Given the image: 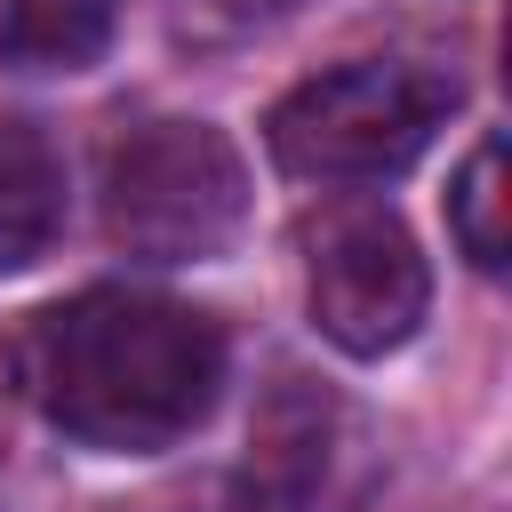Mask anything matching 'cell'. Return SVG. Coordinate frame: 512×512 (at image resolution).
<instances>
[{
	"mask_svg": "<svg viewBox=\"0 0 512 512\" xmlns=\"http://www.w3.org/2000/svg\"><path fill=\"white\" fill-rule=\"evenodd\" d=\"M504 208H512V192H504V136H480L472 160L456 168V192H448L456 248H464L480 272L504 264Z\"/></svg>",
	"mask_w": 512,
	"mask_h": 512,
	"instance_id": "obj_8",
	"label": "cell"
},
{
	"mask_svg": "<svg viewBox=\"0 0 512 512\" xmlns=\"http://www.w3.org/2000/svg\"><path fill=\"white\" fill-rule=\"evenodd\" d=\"M16 376L56 432L112 456H152L216 408L224 328L168 296L88 288L32 312V328L16 336Z\"/></svg>",
	"mask_w": 512,
	"mask_h": 512,
	"instance_id": "obj_1",
	"label": "cell"
},
{
	"mask_svg": "<svg viewBox=\"0 0 512 512\" xmlns=\"http://www.w3.org/2000/svg\"><path fill=\"white\" fill-rule=\"evenodd\" d=\"M296 0H176V24L200 32V40H232V32H256L272 16H288Z\"/></svg>",
	"mask_w": 512,
	"mask_h": 512,
	"instance_id": "obj_9",
	"label": "cell"
},
{
	"mask_svg": "<svg viewBox=\"0 0 512 512\" xmlns=\"http://www.w3.org/2000/svg\"><path fill=\"white\" fill-rule=\"evenodd\" d=\"M432 272L392 208H336L312 232V320L336 352L384 360L424 328Z\"/></svg>",
	"mask_w": 512,
	"mask_h": 512,
	"instance_id": "obj_4",
	"label": "cell"
},
{
	"mask_svg": "<svg viewBox=\"0 0 512 512\" xmlns=\"http://www.w3.org/2000/svg\"><path fill=\"white\" fill-rule=\"evenodd\" d=\"M328 432H336V408H328L312 384L288 376V384L264 400L256 432H248V480H256L264 496L296 504V496L320 480V464H328Z\"/></svg>",
	"mask_w": 512,
	"mask_h": 512,
	"instance_id": "obj_6",
	"label": "cell"
},
{
	"mask_svg": "<svg viewBox=\"0 0 512 512\" xmlns=\"http://www.w3.org/2000/svg\"><path fill=\"white\" fill-rule=\"evenodd\" d=\"M64 232V160L40 120L0 112V272H24Z\"/></svg>",
	"mask_w": 512,
	"mask_h": 512,
	"instance_id": "obj_5",
	"label": "cell"
},
{
	"mask_svg": "<svg viewBox=\"0 0 512 512\" xmlns=\"http://www.w3.org/2000/svg\"><path fill=\"white\" fill-rule=\"evenodd\" d=\"M248 232V168L208 120H144L104 152V240L144 264H208Z\"/></svg>",
	"mask_w": 512,
	"mask_h": 512,
	"instance_id": "obj_3",
	"label": "cell"
},
{
	"mask_svg": "<svg viewBox=\"0 0 512 512\" xmlns=\"http://www.w3.org/2000/svg\"><path fill=\"white\" fill-rule=\"evenodd\" d=\"M456 96L464 88L440 64L368 56V64H336L288 88L264 120V144L304 184H376V176H400L448 128Z\"/></svg>",
	"mask_w": 512,
	"mask_h": 512,
	"instance_id": "obj_2",
	"label": "cell"
},
{
	"mask_svg": "<svg viewBox=\"0 0 512 512\" xmlns=\"http://www.w3.org/2000/svg\"><path fill=\"white\" fill-rule=\"evenodd\" d=\"M120 0H8L0 8V56L16 72H88L112 48Z\"/></svg>",
	"mask_w": 512,
	"mask_h": 512,
	"instance_id": "obj_7",
	"label": "cell"
}]
</instances>
